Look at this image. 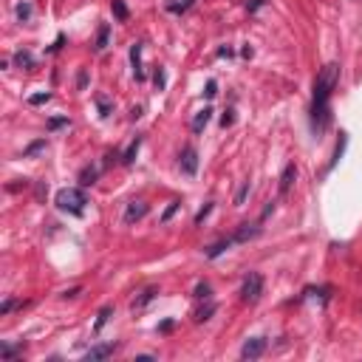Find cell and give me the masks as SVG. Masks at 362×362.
<instances>
[{
    "label": "cell",
    "mask_w": 362,
    "mask_h": 362,
    "mask_svg": "<svg viewBox=\"0 0 362 362\" xmlns=\"http://www.w3.org/2000/svg\"><path fill=\"white\" fill-rule=\"evenodd\" d=\"M144 213H147V204H144V201H130L128 210H125V224H133V221L144 218Z\"/></svg>",
    "instance_id": "cell-6"
},
{
    "label": "cell",
    "mask_w": 362,
    "mask_h": 362,
    "mask_svg": "<svg viewBox=\"0 0 362 362\" xmlns=\"http://www.w3.org/2000/svg\"><path fill=\"white\" fill-rule=\"evenodd\" d=\"M210 114H213V108H204V111H201V114L192 119V130H195V133H198V130L204 128L206 122H210Z\"/></svg>",
    "instance_id": "cell-11"
},
{
    "label": "cell",
    "mask_w": 362,
    "mask_h": 362,
    "mask_svg": "<svg viewBox=\"0 0 362 362\" xmlns=\"http://www.w3.org/2000/svg\"><path fill=\"white\" fill-rule=\"evenodd\" d=\"M114 354V345H99V348H91L85 354V359L88 362H96V359H105V356H111Z\"/></svg>",
    "instance_id": "cell-9"
},
{
    "label": "cell",
    "mask_w": 362,
    "mask_h": 362,
    "mask_svg": "<svg viewBox=\"0 0 362 362\" xmlns=\"http://www.w3.org/2000/svg\"><path fill=\"white\" fill-rule=\"evenodd\" d=\"M156 85H159V88H164V85H167V77H164V71H162V68L156 71Z\"/></svg>",
    "instance_id": "cell-30"
},
{
    "label": "cell",
    "mask_w": 362,
    "mask_h": 362,
    "mask_svg": "<svg viewBox=\"0 0 362 362\" xmlns=\"http://www.w3.org/2000/svg\"><path fill=\"white\" fill-rule=\"evenodd\" d=\"M206 96H210V99H213V96H215V93H218V85H215V79H210V82H206Z\"/></svg>",
    "instance_id": "cell-27"
},
{
    "label": "cell",
    "mask_w": 362,
    "mask_h": 362,
    "mask_svg": "<svg viewBox=\"0 0 362 362\" xmlns=\"http://www.w3.org/2000/svg\"><path fill=\"white\" fill-rule=\"evenodd\" d=\"M181 170H184L187 176H195V173H198V153L192 147H187L184 153H181Z\"/></svg>",
    "instance_id": "cell-5"
},
{
    "label": "cell",
    "mask_w": 362,
    "mask_h": 362,
    "mask_svg": "<svg viewBox=\"0 0 362 362\" xmlns=\"http://www.w3.org/2000/svg\"><path fill=\"white\" fill-rule=\"evenodd\" d=\"M294 178H297V167H294V164H286L283 176H280V192H289V187L294 184Z\"/></svg>",
    "instance_id": "cell-8"
},
{
    "label": "cell",
    "mask_w": 362,
    "mask_h": 362,
    "mask_svg": "<svg viewBox=\"0 0 362 362\" xmlns=\"http://www.w3.org/2000/svg\"><path fill=\"white\" fill-rule=\"evenodd\" d=\"M192 3H195V0H170V3H167V12H173V15H181V12H187Z\"/></svg>",
    "instance_id": "cell-10"
},
{
    "label": "cell",
    "mask_w": 362,
    "mask_h": 362,
    "mask_svg": "<svg viewBox=\"0 0 362 362\" xmlns=\"http://www.w3.org/2000/svg\"><path fill=\"white\" fill-rule=\"evenodd\" d=\"M342 150H345V136H340V144H337V153H334V159H331V164H328V170H331L334 164L340 162V156H342Z\"/></svg>",
    "instance_id": "cell-20"
},
{
    "label": "cell",
    "mask_w": 362,
    "mask_h": 362,
    "mask_svg": "<svg viewBox=\"0 0 362 362\" xmlns=\"http://www.w3.org/2000/svg\"><path fill=\"white\" fill-rule=\"evenodd\" d=\"M130 63H133L136 79H144V71H142V43H136L133 48H130Z\"/></svg>",
    "instance_id": "cell-7"
},
{
    "label": "cell",
    "mask_w": 362,
    "mask_h": 362,
    "mask_svg": "<svg viewBox=\"0 0 362 362\" xmlns=\"http://www.w3.org/2000/svg\"><path fill=\"white\" fill-rule=\"evenodd\" d=\"M176 210H178V201H173V204L167 206V210H164V218H162V221H170L173 215H176Z\"/></svg>",
    "instance_id": "cell-26"
},
{
    "label": "cell",
    "mask_w": 362,
    "mask_h": 362,
    "mask_svg": "<svg viewBox=\"0 0 362 362\" xmlns=\"http://www.w3.org/2000/svg\"><path fill=\"white\" fill-rule=\"evenodd\" d=\"M108 317H111V305H105V308L99 312V317H96V326H93V331H99V328L108 323Z\"/></svg>",
    "instance_id": "cell-17"
},
{
    "label": "cell",
    "mask_w": 362,
    "mask_h": 362,
    "mask_svg": "<svg viewBox=\"0 0 362 362\" xmlns=\"http://www.w3.org/2000/svg\"><path fill=\"white\" fill-rule=\"evenodd\" d=\"M340 79V65L328 63L326 68H320L317 79H314V102H312V119L320 130L328 125V96H331L334 85Z\"/></svg>",
    "instance_id": "cell-1"
},
{
    "label": "cell",
    "mask_w": 362,
    "mask_h": 362,
    "mask_svg": "<svg viewBox=\"0 0 362 362\" xmlns=\"http://www.w3.org/2000/svg\"><path fill=\"white\" fill-rule=\"evenodd\" d=\"M136 150H139V139H136V142L130 144L128 150H125V156H122V162H125V164H130V162H133V156H136Z\"/></svg>",
    "instance_id": "cell-19"
},
{
    "label": "cell",
    "mask_w": 362,
    "mask_h": 362,
    "mask_svg": "<svg viewBox=\"0 0 362 362\" xmlns=\"http://www.w3.org/2000/svg\"><path fill=\"white\" fill-rule=\"evenodd\" d=\"M93 178H96V170H93V167H85V170H82V184H93Z\"/></svg>",
    "instance_id": "cell-22"
},
{
    "label": "cell",
    "mask_w": 362,
    "mask_h": 362,
    "mask_svg": "<svg viewBox=\"0 0 362 362\" xmlns=\"http://www.w3.org/2000/svg\"><path fill=\"white\" fill-rule=\"evenodd\" d=\"M195 297H210V286H206V283H198V289H195Z\"/></svg>",
    "instance_id": "cell-28"
},
{
    "label": "cell",
    "mask_w": 362,
    "mask_h": 362,
    "mask_svg": "<svg viewBox=\"0 0 362 362\" xmlns=\"http://www.w3.org/2000/svg\"><path fill=\"white\" fill-rule=\"evenodd\" d=\"M108 45V26H102L99 29V37H96V51H102Z\"/></svg>",
    "instance_id": "cell-21"
},
{
    "label": "cell",
    "mask_w": 362,
    "mask_h": 362,
    "mask_svg": "<svg viewBox=\"0 0 362 362\" xmlns=\"http://www.w3.org/2000/svg\"><path fill=\"white\" fill-rule=\"evenodd\" d=\"M85 192L77 190V187H65V190L57 192V206L63 210V213H71V215H82L85 213Z\"/></svg>",
    "instance_id": "cell-2"
},
{
    "label": "cell",
    "mask_w": 362,
    "mask_h": 362,
    "mask_svg": "<svg viewBox=\"0 0 362 362\" xmlns=\"http://www.w3.org/2000/svg\"><path fill=\"white\" fill-rule=\"evenodd\" d=\"M48 99H51V93L45 91V93H34L29 102H31V105H43V102H48Z\"/></svg>",
    "instance_id": "cell-24"
},
{
    "label": "cell",
    "mask_w": 362,
    "mask_h": 362,
    "mask_svg": "<svg viewBox=\"0 0 362 362\" xmlns=\"http://www.w3.org/2000/svg\"><path fill=\"white\" fill-rule=\"evenodd\" d=\"M263 351H266V340H263V337H255V340H246V342H243L241 356H243V359H257Z\"/></svg>",
    "instance_id": "cell-4"
},
{
    "label": "cell",
    "mask_w": 362,
    "mask_h": 362,
    "mask_svg": "<svg viewBox=\"0 0 362 362\" xmlns=\"http://www.w3.org/2000/svg\"><path fill=\"white\" fill-rule=\"evenodd\" d=\"M114 15L119 17V20H128V6H125L122 0H114Z\"/></svg>",
    "instance_id": "cell-16"
},
{
    "label": "cell",
    "mask_w": 362,
    "mask_h": 362,
    "mask_svg": "<svg viewBox=\"0 0 362 362\" xmlns=\"http://www.w3.org/2000/svg\"><path fill=\"white\" fill-rule=\"evenodd\" d=\"M255 235H257V227H252V229H249V224H243V227H241V232L235 235V241H246V238H255Z\"/></svg>",
    "instance_id": "cell-14"
},
{
    "label": "cell",
    "mask_w": 362,
    "mask_h": 362,
    "mask_svg": "<svg viewBox=\"0 0 362 362\" xmlns=\"http://www.w3.org/2000/svg\"><path fill=\"white\" fill-rule=\"evenodd\" d=\"M246 192H249V181H243L241 190H238V195H235V204H243V198H246Z\"/></svg>",
    "instance_id": "cell-25"
},
{
    "label": "cell",
    "mask_w": 362,
    "mask_h": 362,
    "mask_svg": "<svg viewBox=\"0 0 362 362\" xmlns=\"http://www.w3.org/2000/svg\"><path fill=\"white\" fill-rule=\"evenodd\" d=\"M224 249H229V241H221V243H215V246H210L206 249V257H218Z\"/></svg>",
    "instance_id": "cell-15"
},
{
    "label": "cell",
    "mask_w": 362,
    "mask_h": 362,
    "mask_svg": "<svg viewBox=\"0 0 362 362\" xmlns=\"http://www.w3.org/2000/svg\"><path fill=\"white\" fill-rule=\"evenodd\" d=\"M263 294V277L257 275V272H252V275L243 280V289H241V297L243 303H257Z\"/></svg>",
    "instance_id": "cell-3"
},
{
    "label": "cell",
    "mask_w": 362,
    "mask_h": 362,
    "mask_svg": "<svg viewBox=\"0 0 362 362\" xmlns=\"http://www.w3.org/2000/svg\"><path fill=\"white\" fill-rule=\"evenodd\" d=\"M153 297H156V289H144V291H142V297L133 300V312H136V308H142V305H147Z\"/></svg>",
    "instance_id": "cell-13"
},
{
    "label": "cell",
    "mask_w": 362,
    "mask_h": 362,
    "mask_svg": "<svg viewBox=\"0 0 362 362\" xmlns=\"http://www.w3.org/2000/svg\"><path fill=\"white\" fill-rule=\"evenodd\" d=\"M210 210H213V204H206V206H204V210H201V213H198V215H195V224H201V221H204V218H206V215H210Z\"/></svg>",
    "instance_id": "cell-29"
},
{
    "label": "cell",
    "mask_w": 362,
    "mask_h": 362,
    "mask_svg": "<svg viewBox=\"0 0 362 362\" xmlns=\"http://www.w3.org/2000/svg\"><path fill=\"white\" fill-rule=\"evenodd\" d=\"M213 312H215V305L210 303V305H206V308H198V314H195V320H198V323H204V320H210V317H213Z\"/></svg>",
    "instance_id": "cell-18"
},
{
    "label": "cell",
    "mask_w": 362,
    "mask_h": 362,
    "mask_svg": "<svg viewBox=\"0 0 362 362\" xmlns=\"http://www.w3.org/2000/svg\"><path fill=\"white\" fill-rule=\"evenodd\" d=\"M99 111H102V116H108V111H111V105H108L105 99H99Z\"/></svg>",
    "instance_id": "cell-31"
},
{
    "label": "cell",
    "mask_w": 362,
    "mask_h": 362,
    "mask_svg": "<svg viewBox=\"0 0 362 362\" xmlns=\"http://www.w3.org/2000/svg\"><path fill=\"white\" fill-rule=\"evenodd\" d=\"M15 63L20 65V68H31V65H34V57H31L29 51H17V54H15Z\"/></svg>",
    "instance_id": "cell-12"
},
{
    "label": "cell",
    "mask_w": 362,
    "mask_h": 362,
    "mask_svg": "<svg viewBox=\"0 0 362 362\" xmlns=\"http://www.w3.org/2000/svg\"><path fill=\"white\" fill-rule=\"evenodd\" d=\"M17 17H20V20H29L31 17V6L29 3H20V6H17Z\"/></svg>",
    "instance_id": "cell-23"
}]
</instances>
